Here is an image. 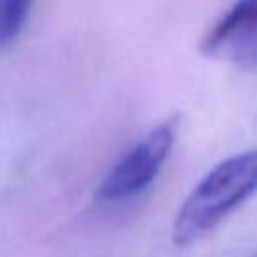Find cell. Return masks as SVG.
<instances>
[{
  "mask_svg": "<svg viewBox=\"0 0 257 257\" xmlns=\"http://www.w3.org/2000/svg\"><path fill=\"white\" fill-rule=\"evenodd\" d=\"M257 193V149L233 155L213 167L181 205L173 241L189 245L213 231Z\"/></svg>",
  "mask_w": 257,
  "mask_h": 257,
  "instance_id": "obj_1",
  "label": "cell"
},
{
  "mask_svg": "<svg viewBox=\"0 0 257 257\" xmlns=\"http://www.w3.org/2000/svg\"><path fill=\"white\" fill-rule=\"evenodd\" d=\"M175 143V118L155 126L118 163L98 185L96 197L102 203H120L143 193L161 173Z\"/></svg>",
  "mask_w": 257,
  "mask_h": 257,
  "instance_id": "obj_2",
  "label": "cell"
},
{
  "mask_svg": "<svg viewBox=\"0 0 257 257\" xmlns=\"http://www.w3.org/2000/svg\"><path fill=\"white\" fill-rule=\"evenodd\" d=\"M201 50L219 60L257 66V0H235L207 30Z\"/></svg>",
  "mask_w": 257,
  "mask_h": 257,
  "instance_id": "obj_3",
  "label": "cell"
},
{
  "mask_svg": "<svg viewBox=\"0 0 257 257\" xmlns=\"http://www.w3.org/2000/svg\"><path fill=\"white\" fill-rule=\"evenodd\" d=\"M32 0H0V44L10 42L24 26Z\"/></svg>",
  "mask_w": 257,
  "mask_h": 257,
  "instance_id": "obj_4",
  "label": "cell"
},
{
  "mask_svg": "<svg viewBox=\"0 0 257 257\" xmlns=\"http://www.w3.org/2000/svg\"><path fill=\"white\" fill-rule=\"evenodd\" d=\"M255 257H257V255H255Z\"/></svg>",
  "mask_w": 257,
  "mask_h": 257,
  "instance_id": "obj_5",
  "label": "cell"
}]
</instances>
